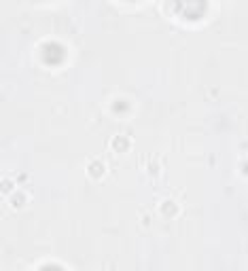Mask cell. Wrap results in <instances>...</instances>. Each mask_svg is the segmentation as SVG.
Listing matches in <instances>:
<instances>
[{
	"label": "cell",
	"instance_id": "6da1fadb",
	"mask_svg": "<svg viewBox=\"0 0 248 271\" xmlns=\"http://www.w3.org/2000/svg\"><path fill=\"white\" fill-rule=\"evenodd\" d=\"M89 172H91V174H100V172H102V163H91V165H89Z\"/></svg>",
	"mask_w": 248,
	"mask_h": 271
}]
</instances>
